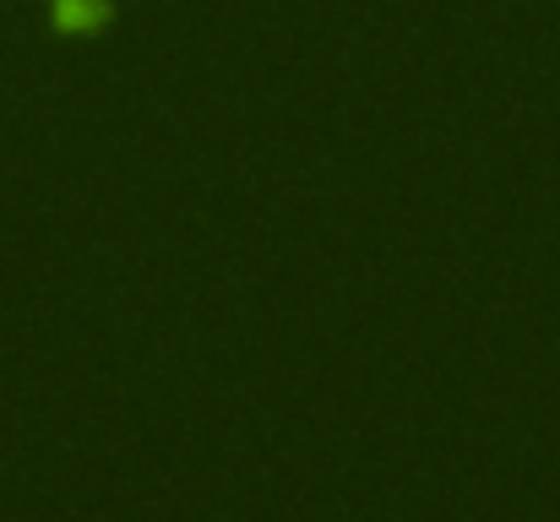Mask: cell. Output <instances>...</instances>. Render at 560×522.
<instances>
[{
    "mask_svg": "<svg viewBox=\"0 0 560 522\" xmlns=\"http://www.w3.org/2000/svg\"><path fill=\"white\" fill-rule=\"evenodd\" d=\"M44 16L60 38H93L115 22V0H49Z\"/></svg>",
    "mask_w": 560,
    "mask_h": 522,
    "instance_id": "6da1fadb",
    "label": "cell"
}]
</instances>
